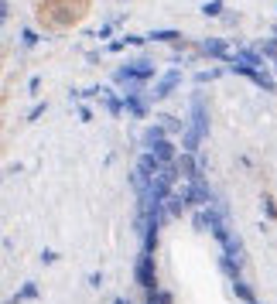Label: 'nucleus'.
Returning a JSON list of instances; mask_svg holds the SVG:
<instances>
[{"instance_id": "20e7f679", "label": "nucleus", "mask_w": 277, "mask_h": 304, "mask_svg": "<svg viewBox=\"0 0 277 304\" xmlns=\"http://www.w3.org/2000/svg\"><path fill=\"white\" fill-rule=\"evenodd\" d=\"M178 82H182V68H171V72H164V79L158 82V89L150 92V99L158 103V99H164V96H171Z\"/></svg>"}, {"instance_id": "1a4fd4ad", "label": "nucleus", "mask_w": 277, "mask_h": 304, "mask_svg": "<svg viewBox=\"0 0 277 304\" xmlns=\"http://www.w3.org/2000/svg\"><path fill=\"white\" fill-rule=\"evenodd\" d=\"M123 106H127L130 116H147V99H140V92L137 96H123Z\"/></svg>"}, {"instance_id": "7ed1b4c3", "label": "nucleus", "mask_w": 277, "mask_h": 304, "mask_svg": "<svg viewBox=\"0 0 277 304\" xmlns=\"http://www.w3.org/2000/svg\"><path fill=\"white\" fill-rule=\"evenodd\" d=\"M185 198H188V205H212V188H209V181L206 178H195V181H188V188H185Z\"/></svg>"}, {"instance_id": "dca6fc26", "label": "nucleus", "mask_w": 277, "mask_h": 304, "mask_svg": "<svg viewBox=\"0 0 277 304\" xmlns=\"http://www.w3.org/2000/svg\"><path fill=\"white\" fill-rule=\"evenodd\" d=\"M202 14H212V17L222 14V0H206V4H202Z\"/></svg>"}, {"instance_id": "412c9836", "label": "nucleus", "mask_w": 277, "mask_h": 304, "mask_svg": "<svg viewBox=\"0 0 277 304\" xmlns=\"http://www.w3.org/2000/svg\"><path fill=\"white\" fill-rule=\"evenodd\" d=\"M158 297H161V304H174V297H171V291H158Z\"/></svg>"}, {"instance_id": "ddd939ff", "label": "nucleus", "mask_w": 277, "mask_h": 304, "mask_svg": "<svg viewBox=\"0 0 277 304\" xmlns=\"http://www.w3.org/2000/svg\"><path fill=\"white\" fill-rule=\"evenodd\" d=\"M158 249V225H147L144 229V249L140 253H154Z\"/></svg>"}, {"instance_id": "aec40b11", "label": "nucleus", "mask_w": 277, "mask_h": 304, "mask_svg": "<svg viewBox=\"0 0 277 304\" xmlns=\"http://www.w3.org/2000/svg\"><path fill=\"white\" fill-rule=\"evenodd\" d=\"M58 260V253H52V249H45V253H41V263H55Z\"/></svg>"}, {"instance_id": "9b49d317", "label": "nucleus", "mask_w": 277, "mask_h": 304, "mask_svg": "<svg viewBox=\"0 0 277 304\" xmlns=\"http://www.w3.org/2000/svg\"><path fill=\"white\" fill-rule=\"evenodd\" d=\"M161 140H164V126H147V130H144V144H147V150H154Z\"/></svg>"}, {"instance_id": "4be33fe9", "label": "nucleus", "mask_w": 277, "mask_h": 304, "mask_svg": "<svg viewBox=\"0 0 277 304\" xmlns=\"http://www.w3.org/2000/svg\"><path fill=\"white\" fill-rule=\"evenodd\" d=\"M79 120H92V110H89V106H79Z\"/></svg>"}, {"instance_id": "5701e85b", "label": "nucleus", "mask_w": 277, "mask_h": 304, "mask_svg": "<svg viewBox=\"0 0 277 304\" xmlns=\"http://www.w3.org/2000/svg\"><path fill=\"white\" fill-rule=\"evenodd\" d=\"M113 304H130V301H127V297H116V301H113Z\"/></svg>"}, {"instance_id": "423d86ee", "label": "nucleus", "mask_w": 277, "mask_h": 304, "mask_svg": "<svg viewBox=\"0 0 277 304\" xmlns=\"http://www.w3.org/2000/svg\"><path fill=\"white\" fill-rule=\"evenodd\" d=\"M185 205H188V198H185V188H182V192L168 195V202H164V215H168V219H182Z\"/></svg>"}, {"instance_id": "f8f14e48", "label": "nucleus", "mask_w": 277, "mask_h": 304, "mask_svg": "<svg viewBox=\"0 0 277 304\" xmlns=\"http://www.w3.org/2000/svg\"><path fill=\"white\" fill-rule=\"evenodd\" d=\"M233 291H236V297H240L243 304H257V297H254V291H250L246 281H233Z\"/></svg>"}, {"instance_id": "6e6552de", "label": "nucleus", "mask_w": 277, "mask_h": 304, "mask_svg": "<svg viewBox=\"0 0 277 304\" xmlns=\"http://www.w3.org/2000/svg\"><path fill=\"white\" fill-rule=\"evenodd\" d=\"M233 65L260 68V65H264V58H260V52H254V48H243V52H236V62H233Z\"/></svg>"}, {"instance_id": "9d476101", "label": "nucleus", "mask_w": 277, "mask_h": 304, "mask_svg": "<svg viewBox=\"0 0 277 304\" xmlns=\"http://www.w3.org/2000/svg\"><path fill=\"white\" fill-rule=\"evenodd\" d=\"M219 267H222V273H226L230 281H243V277H240V260L222 257V260H219Z\"/></svg>"}, {"instance_id": "4468645a", "label": "nucleus", "mask_w": 277, "mask_h": 304, "mask_svg": "<svg viewBox=\"0 0 277 304\" xmlns=\"http://www.w3.org/2000/svg\"><path fill=\"white\" fill-rule=\"evenodd\" d=\"M35 297H38V287H35V284H24V287L14 294L11 301H14V304H21V301H35Z\"/></svg>"}, {"instance_id": "f257e3e1", "label": "nucleus", "mask_w": 277, "mask_h": 304, "mask_svg": "<svg viewBox=\"0 0 277 304\" xmlns=\"http://www.w3.org/2000/svg\"><path fill=\"white\" fill-rule=\"evenodd\" d=\"M134 277L144 291H158V267H154V253H140L134 263Z\"/></svg>"}, {"instance_id": "6ab92c4d", "label": "nucleus", "mask_w": 277, "mask_h": 304, "mask_svg": "<svg viewBox=\"0 0 277 304\" xmlns=\"http://www.w3.org/2000/svg\"><path fill=\"white\" fill-rule=\"evenodd\" d=\"M161 126H164V130H182V123H178V120H161Z\"/></svg>"}, {"instance_id": "f03ea898", "label": "nucleus", "mask_w": 277, "mask_h": 304, "mask_svg": "<svg viewBox=\"0 0 277 304\" xmlns=\"http://www.w3.org/2000/svg\"><path fill=\"white\" fill-rule=\"evenodd\" d=\"M192 123H188V130L198 137V140H206V134H209V113H206V99H202V92H195L192 96Z\"/></svg>"}, {"instance_id": "f3484780", "label": "nucleus", "mask_w": 277, "mask_h": 304, "mask_svg": "<svg viewBox=\"0 0 277 304\" xmlns=\"http://www.w3.org/2000/svg\"><path fill=\"white\" fill-rule=\"evenodd\" d=\"M219 75H222L219 68H212V72H198V75H195V82H198V86H206V82H212V79H219Z\"/></svg>"}, {"instance_id": "a211bd4d", "label": "nucleus", "mask_w": 277, "mask_h": 304, "mask_svg": "<svg viewBox=\"0 0 277 304\" xmlns=\"http://www.w3.org/2000/svg\"><path fill=\"white\" fill-rule=\"evenodd\" d=\"M264 209H267V215H270V219H277V205H274V198H270V195H264Z\"/></svg>"}, {"instance_id": "2eb2a0df", "label": "nucleus", "mask_w": 277, "mask_h": 304, "mask_svg": "<svg viewBox=\"0 0 277 304\" xmlns=\"http://www.w3.org/2000/svg\"><path fill=\"white\" fill-rule=\"evenodd\" d=\"M147 38H150V41H178V38H182V31H171V28H164V31H150Z\"/></svg>"}, {"instance_id": "39448f33", "label": "nucleus", "mask_w": 277, "mask_h": 304, "mask_svg": "<svg viewBox=\"0 0 277 304\" xmlns=\"http://www.w3.org/2000/svg\"><path fill=\"white\" fill-rule=\"evenodd\" d=\"M202 52H206L209 58H230V41H226V38H206V41H202Z\"/></svg>"}, {"instance_id": "0eeeda50", "label": "nucleus", "mask_w": 277, "mask_h": 304, "mask_svg": "<svg viewBox=\"0 0 277 304\" xmlns=\"http://www.w3.org/2000/svg\"><path fill=\"white\" fill-rule=\"evenodd\" d=\"M150 154H154V158L161 161V164H174V161H178V150H174V144H171V140H161V144L154 147Z\"/></svg>"}]
</instances>
